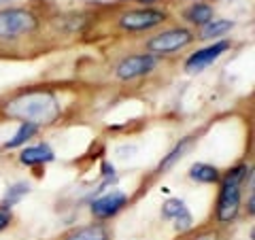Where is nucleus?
<instances>
[{
  "label": "nucleus",
  "instance_id": "f257e3e1",
  "mask_svg": "<svg viewBox=\"0 0 255 240\" xmlns=\"http://www.w3.org/2000/svg\"><path fill=\"white\" fill-rule=\"evenodd\" d=\"M4 111L9 117L19 119L21 123H34L38 127L58 119L60 102L51 92H28L13 98Z\"/></svg>",
  "mask_w": 255,
  "mask_h": 240
},
{
  "label": "nucleus",
  "instance_id": "f03ea898",
  "mask_svg": "<svg viewBox=\"0 0 255 240\" xmlns=\"http://www.w3.org/2000/svg\"><path fill=\"white\" fill-rule=\"evenodd\" d=\"M247 166H236L232 172L223 179V185L217 200V219L221 223H230L236 219L241 209V185L247 177Z\"/></svg>",
  "mask_w": 255,
  "mask_h": 240
},
{
  "label": "nucleus",
  "instance_id": "7ed1b4c3",
  "mask_svg": "<svg viewBox=\"0 0 255 240\" xmlns=\"http://www.w3.org/2000/svg\"><path fill=\"white\" fill-rule=\"evenodd\" d=\"M38 19L26 9H4L0 11V38H17L34 32Z\"/></svg>",
  "mask_w": 255,
  "mask_h": 240
},
{
  "label": "nucleus",
  "instance_id": "20e7f679",
  "mask_svg": "<svg viewBox=\"0 0 255 240\" xmlns=\"http://www.w3.org/2000/svg\"><path fill=\"white\" fill-rule=\"evenodd\" d=\"M191 41H194V34H191L189 30L172 28V30H166L162 34L151 38L147 43V49L153 53H172V51H179L183 47H187Z\"/></svg>",
  "mask_w": 255,
  "mask_h": 240
},
{
  "label": "nucleus",
  "instance_id": "39448f33",
  "mask_svg": "<svg viewBox=\"0 0 255 240\" xmlns=\"http://www.w3.org/2000/svg\"><path fill=\"white\" fill-rule=\"evenodd\" d=\"M166 19V15L162 11L155 9H138V11H128L122 15L119 26L124 30H149L153 26H159Z\"/></svg>",
  "mask_w": 255,
  "mask_h": 240
},
{
  "label": "nucleus",
  "instance_id": "423d86ee",
  "mask_svg": "<svg viewBox=\"0 0 255 240\" xmlns=\"http://www.w3.org/2000/svg\"><path fill=\"white\" fill-rule=\"evenodd\" d=\"M155 66V55L151 53H140V55H130V58H126L119 62L117 66V77L128 81V79H136V77H142L151 73Z\"/></svg>",
  "mask_w": 255,
  "mask_h": 240
},
{
  "label": "nucleus",
  "instance_id": "0eeeda50",
  "mask_svg": "<svg viewBox=\"0 0 255 240\" xmlns=\"http://www.w3.org/2000/svg\"><path fill=\"white\" fill-rule=\"evenodd\" d=\"M228 49H230V43L228 41L213 43L211 47H206V49L196 51L194 55H189L187 62H185V70H187V73H200V70H204L209 64H213L223 51H228Z\"/></svg>",
  "mask_w": 255,
  "mask_h": 240
},
{
  "label": "nucleus",
  "instance_id": "6e6552de",
  "mask_svg": "<svg viewBox=\"0 0 255 240\" xmlns=\"http://www.w3.org/2000/svg\"><path fill=\"white\" fill-rule=\"evenodd\" d=\"M126 202H128L126 194H122V191H111V194L94 200L92 213H94V217H98V219H109V217H113V215H117L119 211H122Z\"/></svg>",
  "mask_w": 255,
  "mask_h": 240
},
{
  "label": "nucleus",
  "instance_id": "1a4fd4ad",
  "mask_svg": "<svg viewBox=\"0 0 255 240\" xmlns=\"http://www.w3.org/2000/svg\"><path fill=\"white\" fill-rule=\"evenodd\" d=\"M53 159V151L47 145H38V147H28L21 151L19 162L26 166H36V164H47Z\"/></svg>",
  "mask_w": 255,
  "mask_h": 240
},
{
  "label": "nucleus",
  "instance_id": "9d476101",
  "mask_svg": "<svg viewBox=\"0 0 255 240\" xmlns=\"http://www.w3.org/2000/svg\"><path fill=\"white\" fill-rule=\"evenodd\" d=\"M185 19L196 23V26H204L213 19V6L206 2H196L185 11Z\"/></svg>",
  "mask_w": 255,
  "mask_h": 240
},
{
  "label": "nucleus",
  "instance_id": "9b49d317",
  "mask_svg": "<svg viewBox=\"0 0 255 240\" xmlns=\"http://www.w3.org/2000/svg\"><path fill=\"white\" fill-rule=\"evenodd\" d=\"M189 177L198 183H217L219 170L211 164H194L189 168Z\"/></svg>",
  "mask_w": 255,
  "mask_h": 240
},
{
  "label": "nucleus",
  "instance_id": "f8f14e48",
  "mask_svg": "<svg viewBox=\"0 0 255 240\" xmlns=\"http://www.w3.org/2000/svg\"><path fill=\"white\" fill-rule=\"evenodd\" d=\"M66 240H109V234L102 226H85L73 232Z\"/></svg>",
  "mask_w": 255,
  "mask_h": 240
},
{
  "label": "nucleus",
  "instance_id": "ddd939ff",
  "mask_svg": "<svg viewBox=\"0 0 255 240\" xmlns=\"http://www.w3.org/2000/svg\"><path fill=\"white\" fill-rule=\"evenodd\" d=\"M234 23L228 21V19H211L209 23L202 26V32H200V38H213V36H221L226 34L228 30H232Z\"/></svg>",
  "mask_w": 255,
  "mask_h": 240
},
{
  "label": "nucleus",
  "instance_id": "4468645a",
  "mask_svg": "<svg viewBox=\"0 0 255 240\" xmlns=\"http://www.w3.org/2000/svg\"><path fill=\"white\" fill-rule=\"evenodd\" d=\"M36 130H38V127H36L34 123H21V125H19V130L15 132V136H13L9 142H6L4 147H6V149H15V147L23 145V142H26L30 136H34V134H36Z\"/></svg>",
  "mask_w": 255,
  "mask_h": 240
},
{
  "label": "nucleus",
  "instance_id": "2eb2a0df",
  "mask_svg": "<svg viewBox=\"0 0 255 240\" xmlns=\"http://www.w3.org/2000/svg\"><path fill=\"white\" fill-rule=\"evenodd\" d=\"M28 194H30V185H28V183H15V185L9 187V191H6L2 206H4V209H9V206L17 204L19 200H21L23 196H28Z\"/></svg>",
  "mask_w": 255,
  "mask_h": 240
},
{
  "label": "nucleus",
  "instance_id": "dca6fc26",
  "mask_svg": "<svg viewBox=\"0 0 255 240\" xmlns=\"http://www.w3.org/2000/svg\"><path fill=\"white\" fill-rule=\"evenodd\" d=\"M162 213H164L166 219H177V217H181L183 213H187V206H185V202H183V200L174 198V200H168V202L164 204Z\"/></svg>",
  "mask_w": 255,
  "mask_h": 240
},
{
  "label": "nucleus",
  "instance_id": "f3484780",
  "mask_svg": "<svg viewBox=\"0 0 255 240\" xmlns=\"http://www.w3.org/2000/svg\"><path fill=\"white\" fill-rule=\"evenodd\" d=\"M189 142H191V140H189V138H185V140H183L179 147H174V149L170 151V155L166 157L162 164H159V168H162V170H166V168H170V166H172L174 162H177V159H181V157H183V153H185V151H187Z\"/></svg>",
  "mask_w": 255,
  "mask_h": 240
},
{
  "label": "nucleus",
  "instance_id": "a211bd4d",
  "mask_svg": "<svg viewBox=\"0 0 255 240\" xmlns=\"http://www.w3.org/2000/svg\"><path fill=\"white\" fill-rule=\"evenodd\" d=\"M191 223H194V219H191V215L187 211V213H183L181 217L174 219V230L177 232H187V230H191Z\"/></svg>",
  "mask_w": 255,
  "mask_h": 240
},
{
  "label": "nucleus",
  "instance_id": "6ab92c4d",
  "mask_svg": "<svg viewBox=\"0 0 255 240\" xmlns=\"http://www.w3.org/2000/svg\"><path fill=\"white\" fill-rule=\"evenodd\" d=\"M11 211L9 209H4V206H0V232H2L6 226H9L11 223Z\"/></svg>",
  "mask_w": 255,
  "mask_h": 240
},
{
  "label": "nucleus",
  "instance_id": "aec40b11",
  "mask_svg": "<svg viewBox=\"0 0 255 240\" xmlns=\"http://www.w3.org/2000/svg\"><path fill=\"white\" fill-rule=\"evenodd\" d=\"M217 232H202V234H198L194 238H189V240H217Z\"/></svg>",
  "mask_w": 255,
  "mask_h": 240
},
{
  "label": "nucleus",
  "instance_id": "412c9836",
  "mask_svg": "<svg viewBox=\"0 0 255 240\" xmlns=\"http://www.w3.org/2000/svg\"><path fill=\"white\" fill-rule=\"evenodd\" d=\"M102 170H105V177H109V174H111V177H113V166L105 164V166H102Z\"/></svg>",
  "mask_w": 255,
  "mask_h": 240
},
{
  "label": "nucleus",
  "instance_id": "4be33fe9",
  "mask_svg": "<svg viewBox=\"0 0 255 240\" xmlns=\"http://www.w3.org/2000/svg\"><path fill=\"white\" fill-rule=\"evenodd\" d=\"M138 2H155V0H138Z\"/></svg>",
  "mask_w": 255,
  "mask_h": 240
}]
</instances>
